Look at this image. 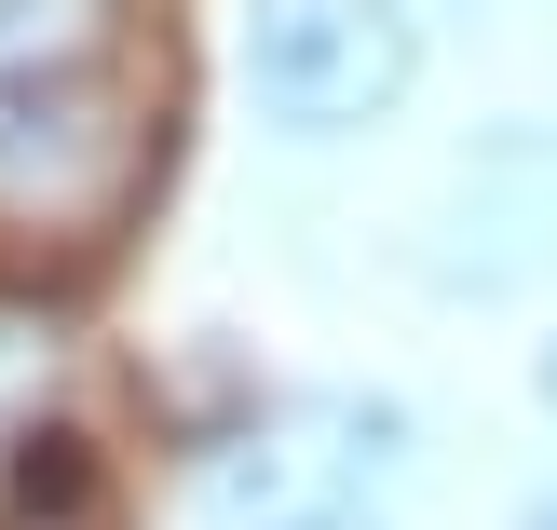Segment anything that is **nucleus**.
I'll list each match as a JSON object with an SVG mask.
<instances>
[{
    "label": "nucleus",
    "instance_id": "obj_5",
    "mask_svg": "<svg viewBox=\"0 0 557 530\" xmlns=\"http://www.w3.org/2000/svg\"><path fill=\"white\" fill-rule=\"evenodd\" d=\"M299 530H368V517H299Z\"/></svg>",
    "mask_w": 557,
    "mask_h": 530
},
{
    "label": "nucleus",
    "instance_id": "obj_6",
    "mask_svg": "<svg viewBox=\"0 0 557 530\" xmlns=\"http://www.w3.org/2000/svg\"><path fill=\"white\" fill-rule=\"evenodd\" d=\"M544 395H557V354H544Z\"/></svg>",
    "mask_w": 557,
    "mask_h": 530
},
{
    "label": "nucleus",
    "instance_id": "obj_1",
    "mask_svg": "<svg viewBox=\"0 0 557 530\" xmlns=\"http://www.w3.org/2000/svg\"><path fill=\"white\" fill-rule=\"evenodd\" d=\"M136 177L123 0H0V218L69 232Z\"/></svg>",
    "mask_w": 557,
    "mask_h": 530
},
{
    "label": "nucleus",
    "instance_id": "obj_3",
    "mask_svg": "<svg viewBox=\"0 0 557 530\" xmlns=\"http://www.w3.org/2000/svg\"><path fill=\"white\" fill-rule=\"evenodd\" d=\"M41 381H54V326L0 313V449H14V422H27V408H41Z\"/></svg>",
    "mask_w": 557,
    "mask_h": 530
},
{
    "label": "nucleus",
    "instance_id": "obj_4",
    "mask_svg": "<svg viewBox=\"0 0 557 530\" xmlns=\"http://www.w3.org/2000/svg\"><path fill=\"white\" fill-rule=\"evenodd\" d=\"M517 530H557V477H544V490H531V517H517Z\"/></svg>",
    "mask_w": 557,
    "mask_h": 530
},
{
    "label": "nucleus",
    "instance_id": "obj_2",
    "mask_svg": "<svg viewBox=\"0 0 557 530\" xmlns=\"http://www.w3.org/2000/svg\"><path fill=\"white\" fill-rule=\"evenodd\" d=\"M422 41L395 0H245V96L286 136H354L408 96Z\"/></svg>",
    "mask_w": 557,
    "mask_h": 530
}]
</instances>
